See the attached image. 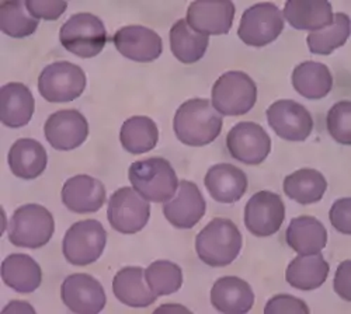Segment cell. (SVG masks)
Instances as JSON below:
<instances>
[{"mask_svg":"<svg viewBox=\"0 0 351 314\" xmlns=\"http://www.w3.org/2000/svg\"><path fill=\"white\" fill-rule=\"evenodd\" d=\"M222 116L207 99H191L183 103L173 120L176 136L187 146H206L222 129Z\"/></svg>","mask_w":351,"mask_h":314,"instance_id":"1","label":"cell"},{"mask_svg":"<svg viewBox=\"0 0 351 314\" xmlns=\"http://www.w3.org/2000/svg\"><path fill=\"white\" fill-rule=\"evenodd\" d=\"M242 235L229 219H213L195 237L199 260L210 267H226L238 259L242 250Z\"/></svg>","mask_w":351,"mask_h":314,"instance_id":"2","label":"cell"},{"mask_svg":"<svg viewBox=\"0 0 351 314\" xmlns=\"http://www.w3.org/2000/svg\"><path fill=\"white\" fill-rule=\"evenodd\" d=\"M128 179L132 188L149 202H167L179 188V179L171 164L163 157H151L130 166Z\"/></svg>","mask_w":351,"mask_h":314,"instance_id":"3","label":"cell"},{"mask_svg":"<svg viewBox=\"0 0 351 314\" xmlns=\"http://www.w3.org/2000/svg\"><path fill=\"white\" fill-rule=\"evenodd\" d=\"M211 96V104L221 116H245L256 104L257 86L247 73L232 70L215 81Z\"/></svg>","mask_w":351,"mask_h":314,"instance_id":"4","label":"cell"},{"mask_svg":"<svg viewBox=\"0 0 351 314\" xmlns=\"http://www.w3.org/2000/svg\"><path fill=\"white\" fill-rule=\"evenodd\" d=\"M60 41L66 51L79 58H95L106 47L107 31L97 16L77 13L61 27Z\"/></svg>","mask_w":351,"mask_h":314,"instance_id":"5","label":"cell"},{"mask_svg":"<svg viewBox=\"0 0 351 314\" xmlns=\"http://www.w3.org/2000/svg\"><path fill=\"white\" fill-rule=\"evenodd\" d=\"M55 222L52 213L37 204H27L14 211L9 223V240L16 247L40 248L52 237Z\"/></svg>","mask_w":351,"mask_h":314,"instance_id":"6","label":"cell"},{"mask_svg":"<svg viewBox=\"0 0 351 314\" xmlns=\"http://www.w3.org/2000/svg\"><path fill=\"white\" fill-rule=\"evenodd\" d=\"M107 243V233L99 220L87 219L72 224L62 243V251L68 263L79 267L96 263Z\"/></svg>","mask_w":351,"mask_h":314,"instance_id":"7","label":"cell"},{"mask_svg":"<svg viewBox=\"0 0 351 314\" xmlns=\"http://www.w3.org/2000/svg\"><path fill=\"white\" fill-rule=\"evenodd\" d=\"M107 218L114 231L123 235H135L148 224L151 205L134 188L123 187L111 195Z\"/></svg>","mask_w":351,"mask_h":314,"instance_id":"8","label":"cell"},{"mask_svg":"<svg viewBox=\"0 0 351 314\" xmlns=\"http://www.w3.org/2000/svg\"><path fill=\"white\" fill-rule=\"evenodd\" d=\"M86 75L75 64L60 61L44 68L38 77V92L49 103H69L82 96Z\"/></svg>","mask_w":351,"mask_h":314,"instance_id":"9","label":"cell"},{"mask_svg":"<svg viewBox=\"0 0 351 314\" xmlns=\"http://www.w3.org/2000/svg\"><path fill=\"white\" fill-rule=\"evenodd\" d=\"M282 30V12L273 3H257L245 10L238 36L246 45L260 48L276 41Z\"/></svg>","mask_w":351,"mask_h":314,"instance_id":"10","label":"cell"},{"mask_svg":"<svg viewBox=\"0 0 351 314\" xmlns=\"http://www.w3.org/2000/svg\"><path fill=\"white\" fill-rule=\"evenodd\" d=\"M285 219V205L278 194L271 191L256 192L246 204V229L257 237H270L276 235Z\"/></svg>","mask_w":351,"mask_h":314,"instance_id":"11","label":"cell"},{"mask_svg":"<svg viewBox=\"0 0 351 314\" xmlns=\"http://www.w3.org/2000/svg\"><path fill=\"white\" fill-rule=\"evenodd\" d=\"M226 148L233 159L257 166L270 155L271 139L258 124L239 122L228 132Z\"/></svg>","mask_w":351,"mask_h":314,"instance_id":"12","label":"cell"},{"mask_svg":"<svg viewBox=\"0 0 351 314\" xmlns=\"http://www.w3.org/2000/svg\"><path fill=\"white\" fill-rule=\"evenodd\" d=\"M267 121L273 131L282 139L302 142L313 129L311 112L294 100H278L267 109Z\"/></svg>","mask_w":351,"mask_h":314,"instance_id":"13","label":"cell"},{"mask_svg":"<svg viewBox=\"0 0 351 314\" xmlns=\"http://www.w3.org/2000/svg\"><path fill=\"white\" fill-rule=\"evenodd\" d=\"M48 144L56 151H73L89 135V124L77 109H61L53 112L44 125Z\"/></svg>","mask_w":351,"mask_h":314,"instance_id":"14","label":"cell"},{"mask_svg":"<svg viewBox=\"0 0 351 314\" xmlns=\"http://www.w3.org/2000/svg\"><path fill=\"white\" fill-rule=\"evenodd\" d=\"M61 298L65 306L77 314L100 313L107 302L101 283L87 274L69 275L61 287Z\"/></svg>","mask_w":351,"mask_h":314,"instance_id":"15","label":"cell"},{"mask_svg":"<svg viewBox=\"0 0 351 314\" xmlns=\"http://www.w3.org/2000/svg\"><path fill=\"white\" fill-rule=\"evenodd\" d=\"M112 42L123 56L135 62H154L162 55L160 36L143 25H127L112 36Z\"/></svg>","mask_w":351,"mask_h":314,"instance_id":"16","label":"cell"},{"mask_svg":"<svg viewBox=\"0 0 351 314\" xmlns=\"http://www.w3.org/2000/svg\"><path fill=\"white\" fill-rule=\"evenodd\" d=\"M207 204L199 188L187 180L179 183L178 192L165 202V218L178 229H191L206 215Z\"/></svg>","mask_w":351,"mask_h":314,"instance_id":"17","label":"cell"},{"mask_svg":"<svg viewBox=\"0 0 351 314\" xmlns=\"http://www.w3.org/2000/svg\"><path fill=\"white\" fill-rule=\"evenodd\" d=\"M235 5L232 2H193L187 10V24L204 36H223L232 28Z\"/></svg>","mask_w":351,"mask_h":314,"instance_id":"18","label":"cell"},{"mask_svg":"<svg viewBox=\"0 0 351 314\" xmlns=\"http://www.w3.org/2000/svg\"><path fill=\"white\" fill-rule=\"evenodd\" d=\"M62 202L71 212L95 213L106 202V187L90 176H75L64 184Z\"/></svg>","mask_w":351,"mask_h":314,"instance_id":"19","label":"cell"},{"mask_svg":"<svg viewBox=\"0 0 351 314\" xmlns=\"http://www.w3.org/2000/svg\"><path fill=\"white\" fill-rule=\"evenodd\" d=\"M204 184L217 202L233 204L246 194L249 183L241 168L229 163H219L207 171Z\"/></svg>","mask_w":351,"mask_h":314,"instance_id":"20","label":"cell"},{"mask_svg":"<svg viewBox=\"0 0 351 314\" xmlns=\"http://www.w3.org/2000/svg\"><path fill=\"white\" fill-rule=\"evenodd\" d=\"M36 108L34 97L23 83H8L0 89V120L9 128H21L30 122Z\"/></svg>","mask_w":351,"mask_h":314,"instance_id":"21","label":"cell"},{"mask_svg":"<svg viewBox=\"0 0 351 314\" xmlns=\"http://www.w3.org/2000/svg\"><path fill=\"white\" fill-rule=\"evenodd\" d=\"M211 303L221 313L243 314L252 310L254 293L246 280L238 276H223L214 283Z\"/></svg>","mask_w":351,"mask_h":314,"instance_id":"22","label":"cell"},{"mask_svg":"<svg viewBox=\"0 0 351 314\" xmlns=\"http://www.w3.org/2000/svg\"><path fill=\"white\" fill-rule=\"evenodd\" d=\"M284 16L295 30L319 31L333 23V10L324 0H288L284 6Z\"/></svg>","mask_w":351,"mask_h":314,"instance_id":"23","label":"cell"},{"mask_svg":"<svg viewBox=\"0 0 351 314\" xmlns=\"http://www.w3.org/2000/svg\"><path fill=\"white\" fill-rule=\"evenodd\" d=\"M48 163V156L40 142L24 138L16 140L9 151V166L12 173L21 180L40 177Z\"/></svg>","mask_w":351,"mask_h":314,"instance_id":"24","label":"cell"},{"mask_svg":"<svg viewBox=\"0 0 351 314\" xmlns=\"http://www.w3.org/2000/svg\"><path fill=\"white\" fill-rule=\"evenodd\" d=\"M287 244L300 255L317 254L326 247V227L313 216H298L291 220L285 232Z\"/></svg>","mask_w":351,"mask_h":314,"instance_id":"25","label":"cell"},{"mask_svg":"<svg viewBox=\"0 0 351 314\" xmlns=\"http://www.w3.org/2000/svg\"><path fill=\"white\" fill-rule=\"evenodd\" d=\"M330 267L320 252L298 255L287 268L285 279L292 288L313 291L320 288L328 279Z\"/></svg>","mask_w":351,"mask_h":314,"instance_id":"26","label":"cell"},{"mask_svg":"<svg viewBox=\"0 0 351 314\" xmlns=\"http://www.w3.org/2000/svg\"><path fill=\"white\" fill-rule=\"evenodd\" d=\"M2 279L19 293H32L40 288L43 271L30 255L10 254L2 263Z\"/></svg>","mask_w":351,"mask_h":314,"instance_id":"27","label":"cell"},{"mask_svg":"<svg viewBox=\"0 0 351 314\" xmlns=\"http://www.w3.org/2000/svg\"><path fill=\"white\" fill-rule=\"evenodd\" d=\"M143 268L125 267L115 274L112 280L114 296L130 307H148L154 304L158 296L146 287Z\"/></svg>","mask_w":351,"mask_h":314,"instance_id":"28","label":"cell"},{"mask_svg":"<svg viewBox=\"0 0 351 314\" xmlns=\"http://www.w3.org/2000/svg\"><path fill=\"white\" fill-rule=\"evenodd\" d=\"M292 86L302 97L320 100L332 92L333 76L325 64L306 61L292 72Z\"/></svg>","mask_w":351,"mask_h":314,"instance_id":"29","label":"cell"},{"mask_svg":"<svg viewBox=\"0 0 351 314\" xmlns=\"http://www.w3.org/2000/svg\"><path fill=\"white\" fill-rule=\"evenodd\" d=\"M282 188L292 201L301 205H311L324 198L328 189V181L317 170L301 168L285 177Z\"/></svg>","mask_w":351,"mask_h":314,"instance_id":"30","label":"cell"},{"mask_svg":"<svg viewBox=\"0 0 351 314\" xmlns=\"http://www.w3.org/2000/svg\"><path fill=\"white\" fill-rule=\"evenodd\" d=\"M208 44V36L195 33L186 20L180 18L173 24L170 30V49L182 64L190 65L202 60Z\"/></svg>","mask_w":351,"mask_h":314,"instance_id":"31","label":"cell"},{"mask_svg":"<svg viewBox=\"0 0 351 314\" xmlns=\"http://www.w3.org/2000/svg\"><path fill=\"white\" fill-rule=\"evenodd\" d=\"M123 148L132 155H142L155 149L159 140V129L149 117H131L120 131Z\"/></svg>","mask_w":351,"mask_h":314,"instance_id":"32","label":"cell"},{"mask_svg":"<svg viewBox=\"0 0 351 314\" xmlns=\"http://www.w3.org/2000/svg\"><path fill=\"white\" fill-rule=\"evenodd\" d=\"M350 36V17L346 13L333 16V23L324 30L313 31L308 36L309 51L316 55H330L335 49L343 47Z\"/></svg>","mask_w":351,"mask_h":314,"instance_id":"33","label":"cell"},{"mask_svg":"<svg viewBox=\"0 0 351 314\" xmlns=\"http://www.w3.org/2000/svg\"><path fill=\"white\" fill-rule=\"evenodd\" d=\"M0 28L13 38L30 37L38 28V20L28 13L24 2H3L0 5Z\"/></svg>","mask_w":351,"mask_h":314,"instance_id":"34","label":"cell"},{"mask_svg":"<svg viewBox=\"0 0 351 314\" xmlns=\"http://www.w3.org/2000/svg\"><path fill=\"white\" fill-rule=\"evenodd\" d=\"M145 280L156 296H167L182 288L183 271L171 261H155L145 270Z\"/></svg>","mask_w":351,"mask_h":314,"instance_id":"35","label":"cell"},{"mask_svg":"<svg viewBox=\"0 0 351 314\" xmlns=\"http://www.w3.org/2000/svg\"><path fill=\"white\" fill-rule=\"evenodd\" d=\"M326 128L329 135L340 145H351V103H336L328 112Z\"/></svg>","mask_w":351,"mask_h":314,"instance_id":"36","label":"cell"},{"mask_svg":"<svg viewBox=\"0 0 351 314\" xmlns=\"http://www.w3.org/2000/svg\"><path fill=\"white\" fill-rule=\"evenodd\" d=\"M25 8L34 18H44V20H58L60 18L66 8L68 3L62 0H27Z\"/></svg>","mask_w":351,"mask_h":314,"instance_id":"37","label":"cell"},{"mask_svg":"<svg viewBox=\"0 0 351 314\" xmlns=\"http://www.w3.org/2000/svg\"><path fill=\"white\" fill-rule=\"evenodd\" d=\"M266 314H278V313H300L309 314V307L306 303L295 296L289 295H277L271 298L265 309Z\"/></svg>","mask_w":351,"mask_h":314,"instance_id":"38","label":"cell"},{"mask_svg":"<svg viewBox=\"0 0 351 314\" xmlns=\"http://www.w3.org/2000/svg\"><path fill=\"white\" fill-rule=\"evenodd\" d=\"M329 218L337 232L348 236L351 233V199H337L329 212Z\"/></svg>","mask_w":351,"mask_h":314,"instance_id":"39","label":"cell"},{"mask_svg":"<svg viewBox=\"0 0 351 314\" xmlns=\"http://www.w3.org/2000/svg\"><path fill=\"white\" fill-rule=\"evenodd\" d=\"M350 270H351L350 260H346L339 265V268L336 271V276H335V291L346 302L351 300V296H350V293H351V289H350V283H351Z\"/></svg>","mask_w":351,"mask_h":314,"instance_id":"40","label":"cell"},{"mask_svg":"<svg viewBox=\"0 0 351 314\" xmlns=\"http://www.w3.org/2000/svg\"><path fill=\"white\" fill-rule=\"evenodd\" d=\"M8 311H32V313H34V309L32 306H28L27 302L16 300L3 309V313H8Z\"/></svg>","mask_w":351,"mask_h":314,"instance_id":"41","label":"cell"}]
</instances>
